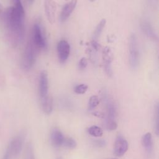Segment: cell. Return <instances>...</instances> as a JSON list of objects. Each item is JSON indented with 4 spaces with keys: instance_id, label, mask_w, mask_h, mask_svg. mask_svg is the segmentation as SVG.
I'll use <instances>...</instances> for the list:
<instances>
[{
    "instance_id": "4316f807",
    "label": "cell",
    "mask_w": 159,
    "mask_h": 159,
    "mask_svg": "<svg viewBox=\"0 0 159 159\" xmlns=\"http://www.w3.org/2000/svg\"><path fill=\"white\" fill-rule=\"evenodd\" d=\"M91 45L92 49H93L96 52H98L99 50V45L98 44V43L97 42L96 40H93L91 43Z\"/></svg>"
},
{
    "instance_id": "7402d4cb",
    "label": "cell",
    "mask_w": 159,
    "mask_h": 159,
    "mask_svg": "<svg viewBox=\"0 0 159 159\" xmlns=\"http://www.w3.org/2000/svg\"><path fill=\"white\" fill-rule=\"evenodd\" d=\"M88 85L85 84H81L76 86L74 88L73 90L75 93L78 94H82L86 92V91L88 90Z\"/></svg>"
},
{
    "instance_id": "277c9868",
    "label": "cell",
    "mask_w": 159,
    "mask_h": 159,
    "mask_svg": "<svg viewBox=\"0 0 159 159\" xmlns=\"http://www.w3.org/2000/svg\"><path fill=\"white\" fill-rule=\"evenodd\" d=\"M129 51L130 66L132 70H135L138 68L140 63V53L138 41L135 34H132L130 36Z\"/></svg>"
},
{
    "instance_id": "4dcf8cb0",
    "label": "cell",
    "mask_w": 159,
    "mask_h": 159,
    "mask_svg": "<svg viewBox=\"0 0 159 159\" xmlns=\"http://www.w3.org/2000/svg\"><path fill=\"white\" fill-rule=\"evenodd\" d=\"M89 1H91V2H94L95 0H89Z\"/></svg>"
},
{
    "instance_id": "3957f363",
    "label": "cell",
    "mask_w": 159,
    "mask_h": 159,
    "mask_svg": "<svg viewBox=\"0 0 159 159\" xmlns=\"http://www.w3.org/2000/svg\"><path fill=\"white\" fill-rule=\"evenodd\" d=\"M38 50L32 40H30L26 45L21 61V66L24 70H29L33 66Z\"/></svg>"
},
{
    "instance_id": "5bb4252c",
    "label": "cell",
    "mask_w": 159,
    "mask_h": 159,
    "mask_svg": "<svg viewBox=\"0 0 159 159\" xmlns=\"http://www.w3.org/2000/svg\"><path fill=\"white\" fill-rule=\"evenodd\" d=\"M142 144L143 147L145 148V150L148 153H150L152 152L153 143L152 135L150 132H147L142 136Z\"/></svg>"
},
{
    "instance_id": "d6a6232c",
    "label": "cell",
    "mask_w": 159,
    "mask_h": 159,
    "mask_svg": "<svg viewBox=\"0 0 159 159\" xmlns=\"http://www.w3.org/2000/svg\"><path fill=\"white\" fill-rule=\"evenodd\" d=\"M66 1H67V0H66Z\"/></svg>"
},
{
    "instance_id": "9a60e30c",
    "label": "cell",
    "mask_w": 159,
    "mask_h": 159,
    "mask_svg": "<svg viewBox=\"0 0 159 159\" xmlns=\"http://www.w3.org/2000/svg\"><path fill=\"white\" fill-rule=\"evenodd\" d=\"M107 119L106 120H116L117 116V109L114 103L109 99L106 101Z\"/></svg>"
},
{
    "instance_id": "1f68e13d",
    "label": "cell",
    "mask_w": 159,
    "mask_h": 159,
    "mask_svg": "<svg viewBox=\"0 0 159 159\" xmlns=\"http://www.w3.org/2000/svg\"><path fill=\"white\" fill-rule=\"evenodd\" d=\"M112 159H116V158H112Z\"/></svg>"
},
{
    "instance_id": "2e32d148",
    "label": "cell",
    "mask_w": 159,
    "mask_h": 159,
    "mask_svg": "<svg viewBox=\"0 0 159 159\" xmlns=\"http://www.w3.org/2000/svg\"><path fill=\"white\" fill-rule=\"evenodd\" d=\"M41 100L42 107L44 113L47 114H50L53 111V99L52 98L48 95L45 98Z\"/></svg>"
},
{
    "instance_id": "7c38bea8",
    "label": "cell",
    "mask_w": 159,
    "mask_h": 159,
    "mask_svg": "<svg viewBox=\"0 0 159 159\" xmlns=\"http://www.w3.org/2000/svg\"><path fill=\"white\" fill-rule=\"evenodd\" d=\"M77 0H71L69 2L63 6L60 17L61 22H65L70 16L75 8Z\"/></svg>"
},
{
    "instance_id": "ba28073f",
    "label": "cell",
    "mask_w": 159,
    "mask_h": 159,
    "mask_svg": "<svg viewBox=\"0 0 159 159\" xmlns=\"http://www.w3.org/2000/svg\"><path fill=\"white\" fill-rule=\"evenodd\" d=\"M70 47L66 40H61L57 44V54L59 61L65 63L70 55Z\"/></svg>"
},
{
    "instance_id": "e0dca14e",
    "label": "cell",
    "mask_w": 159,
    "mask_h": 159,
    "mask_svg": "<svg viewBox=\"0 0 159 159\" xmlns=\"http://www.w3.org/2000/svg\"><path fill=\"white\" fill-rule=\"evenodd\" d=\"M106 20L105 19H102L99 22V24H98V25L96 26L94 31V33H93V40H96L99 37V36L101 35L104 27H105V25H106Z\"/></svg>"
},
{
    "instance_id": "ac0fdd59",
    "label": "cell",
    "mask_w": 159,
    "mask_h": 159,
    "mask_svg": "<svg viewBox=\"0 0 159 159\" xmlns=\"http://www.w3.org/2000/svg\"><path fill=\"white\" fill-rule=\"evenodd\" d=\"M88 133L93 137H100L103 134L102 129L97 125H92L88 129Z\"/></svg>"
},
{
    "instance_id": "484cf974",
    "label": "cell",
    "mask_w": 159,
    "mask_h": 159,
    "mask_svg": "<svg viewBox=\"0 0 159 159\" xmlns=\"http://www.w3.org/2000/svg\"><path fill=\"white\" fill-rule=\"evenodd\" d=\"M94 145H95L96 147L101 148V147H104V146L106 145V141H105L104 140H103V139H98V140H95L94 142Z\"/></svg>"
},
{
    "instance_id": "52a82bcc",
    "label": "cell",
    "mask_w": 159,
    "mask_h": 159,
    "mask_svg": "<svg viewBox=\"0 0 159 159\" xmlns=\"http://www.w3.org/2000/svg\"><path fill=\"white\" fill-rule=\"evenodd\" d=\"M129 144L126 139L119 135L115 141L114 146V154L117 157L124 155L128 150Z\"/></svg>"
},
{
    "instance_id": "7a4b0ae2",
    "label": "cell",
    "mask_w": 159,
    "mask_h": 159,
    "mask_svg": "<svg viewBox=\"0 0 159 159\" xmlns=\"http://www.w3.org/2000/svg\"><path fill=\"white\" fill-rule=\"evenodd\" d=\"M24 134H20L14 137L9 143L2 159H12L20 152L24 142Z\"/></svg>"
},
{
    "instance_id": "8fae6325",
    "label": "cell",
    "mask_w": 159,
    "mask_h": 159,
    "mask_svg": "<svg viewBox=\"0 0 159 159\" xmlns=\"http://www.w3.org/2000/svg\"><path fill=\"white\" fill-rule=\"evenodd\" d=\"M65 137L61 131L58 128H54L52 130L50 134V140L53 146L58 147L63 145Z\"/></svg>"
},
{
    "instance_id": "8992f818",
    "label": "cell",
    "mask_w": 159,
    "mask_h": 159,
    "mask_svg": "<svg viewBox=\"0 0 159 159\" xmlns=\"http://www.w3.org/2000/svg\"><path fill=\"white\" fill-rule=\"evenodd\" d=\"M102 58L105 73L107 76L111 77L112 76L111 64L113 60V53L109 47H105L103 48L102 52Z\"/></svg>"
},
{
    "instance_id": "4fadbf2b",
    "label": "cell",
    "mask_w": 159,
    "mask_h": 159,
    "mask_svg": "<svg viewBox=\"0 0 159 159\" xmlns=\"http://www.w3.org/2000/svg\"><path fill=\"white\" fill-rule=\"evenodd\" d=\"M140 27L142 32L145 34L147 37L152 39L154 40H157L158 39L157 34H155L152 26L148 21H142L140 23Z\"/></svg>"
},
{
    "instance_id": "83f0119b",
    "label": "cell",
    "mask_w": 159,
    "mask_h": 159,
    "mask_svg": "<svg viewBox=\"0 0 159 159\" xmlns=\"http://www.w3.org/2000/svg\"><path fill=\"white\" fill-rule=\"evenodd\" d=\"M2 6L0 4V13L2 12Z\"/></svg>"
},
{
    "instance_id": "6da1fadb",
    "label": "cell",
    "mask_w": 159,
    "mask_h": 159,
    "mask_svg": "<svg viewBox=\"0 0 159 159\" xmlns=\"http://www.w3.org/2000/svg\"><path fill=\"white\" fill-rule=\"evenodd\" d=\"M24 16L14 7H8L4 12V19L9 37L11 43L15 45L22 43L24 39Z\"/></svg>"
},
{
    "instance_id": "ffe728a7",
    "label": "cell",
    "mask_w": 159,
    "mask_h": 159,
    "mask_svg": "<svg viewBox=\"0 0 159 159\" xmlns=\"http://www.w3.org/2000/svg\"><path fill=\"white\" fill-rule=\"evenodd\" d=\"M99 104V99L98 96L93 95L90 97L88 101V109L92 110L96 108Z\"/></svg>"
},
{
    "instance_id": "f546056e",
    "label": "cell",
    "mask_w": 159,
    "mask_h": 159,
    "mask_svg": "<svg viewBox=\"0 0 159 159\" xmlns=\"http://www.w3.org/2000/svg\"><path fill=\"white\" fill-rule=\"evenodd\" d=\"M56 159H63L61 157H58V158H57Z\"/></svg>"
},
{
    "instance_id": "cb8c5ba5",
    "label": "cell",
    "mask_w": 159,
    "mask_h": 159,
    "mask_svg": "<svg viewBox=\"0 0 159 159\" xmlns=\"http://www.w3.org/2000/svg\"><path fill=\"white\" fill-rule=\"evenodd\" d=\"M88 65V60L86 58H81L78 63V68L80 70H83Z\"/></svg>"
},
{
    "instance_id": "44dd1931",
    "label": "cell",
    "mask_w": 159,
    "mask_h": 159,
    "mask_svg": "<svg viewBox=\"0 0 159 159\" xmlns=\"http://www.w3.org/2000/svg\"><path fill=\"white\" fill-rule=\"evenodd\" d=\"M25 158V159H35L34 148H33V145L31 143H29L26 147Z\"/></svg>"
},
{
    "instance_id": "d4e9b609",
    "label": "cell",
    "mask_w": 159,
    "mask_h": 159,
    "mask_svg": "<svg viewBox=\"0 0 159 159\" xmlns=\"http://www.w3.org/2000/svg\"><path fill=\"white\" fill-rule=\"evenodd\" d=\"M158 104H157L155 107V132L158 135Z\"/></svg>"
},
{
    "instance_id": "30bf717a",
    "label": "cell",
    "mask_w": 159,
    "mask_h": 159,
    "mask_svg": "<svg viewBox=\"0 0 159 159\" xmlns=\"http://www.w3.org/2000/svg\"><path fill=\"white\" fill-rule=\"evenodd\" d=\"M44 9L48 21L50 24H53L55 21V2L53 0H44Z\"/></svg>"
},
{
    "instance_id": "5b68a950",
    "label": "cell",
    "mask_w": 159,
    "mask_h": 159,
    "mask_svg": "<svg viewBox=\"0 0 159 159\" xmlns=\"http://www.w3.org/2000/svg\"><path fill=\"white\" fill-rule=\"evenodd\" d=\"M32 41L38 50L45 48L47 47V42L43 36L42 28L38 23L34 24L32 30Z\"/></svg>"
},
{
    "instance_id": "9c48e42d",
    "label": "cell",
    "mask_w": 159,
    "mask_h": 159,
    "mask_svg": "<svg viewBox=\"0 0 159 159\" xmlns=\"http://www.w3.org/2000/svg\"><path fill=\"white\" fill-rule=\"evenodd\" d=\"M48 91V75L45 71H42L39 76V93L40 99L47 97Z\"/></svg>"
},
{
    "instance_id": "603a6c76",
    "label": "cell",
    "mask_w": 159,
    "mask_h": 159,
    "mask_svg": "<svg viewBox=\"0 0 159 159\" xmlns=\"http://www.w3.org/2000/svg\"><path fill=\"white\" fill-rule=\"evenodd\" d=\"M105 127L109 130H116L117 127V123L116 120H106Z\"/></svg>"
},
{
    "instance_id": "d6986e66",
    "label": "cell",
    "mask_w": 159,
    "mask_h": 159,
    "mask_svg": "<svg viewBox=\"0 0 159 159\" xmlns=\"http://www.w3.org/2000/svg\"><path fill=\"white\" fill-rule=\"evenodd\" d=\"M62 145L69 149H74L76 148L77 143L76 141L72 137H65Z\"/></svg>"
},
{
    "instance_id": "f1b7e54d",
    "label": "cell",
    "mask_w": 159,
    "mask_h": 159,
    "mask_svg": "<svg viewBox=\"0 0 159 159\" xmlns=\"http://www.w3.org/2000/svg\"><path fill=\"white\" fill-rule=\"evenodd\" d=\"M34 0H28V1H29V2L30 3V4H32V3H33V2H34Z\"/></svg>"
}]
</instances>
